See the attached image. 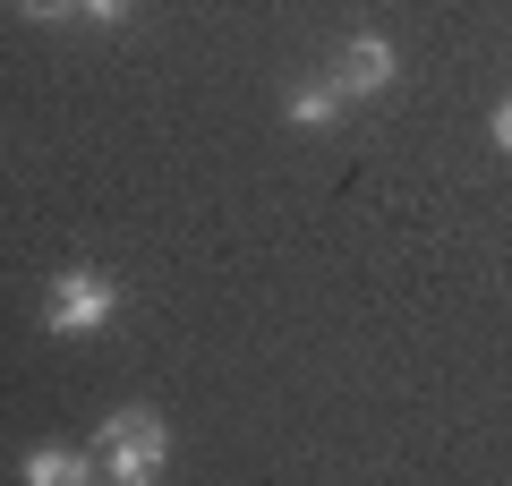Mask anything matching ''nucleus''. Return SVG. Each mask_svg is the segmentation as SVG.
Instances as JSON below:
<instances>
[{
	"mask_svg": "<svg viewBox=\"0 0 512 486\" xmlns=\"http://www.w3.org/2000/svg\"><path fill=\"white\" fill-rule=\"evenodd\" d=\"M128 9H137V0H86L77 18H94V26H128Z\"/></svg>",
	"mask_w": 512,
	"mask_h": 486,
	"instance_id": "0eeeda50",
	"label": "nucleus"
},
{
	"mask_svg": "<svg viewBox=\"0 0 512 486\" xmlns=\"http://www.w3.org/2000/svg\"><path fill=\"white\" fill-rule=\"evenodd\" d=\"M128 290L111 282L103 265H69L52 273V290H43V333H103L111 316H120Z\"/></svg>",
	"mask_w": 512,
	"mask_h": 486,
	"instance_id": "f03ea898",
	"label": "nucleus"
},
{
	"mask_svg": "<svg viewBox=\"0 0 512 486\" xmlns=\"http://www.w3.org/2000/svg\"><path fill=\"white\" fill-rule=\"evenodd\" d=\"M342 111H350L342 77H291V86H282V120L291 128H333Z\"/></svg>",
	"mask_w": 512,
	"mask_h": 486,
	"instance_id": "20e7f679",
	"label": "nucleus"
},
{
	"mask_svg": "<svg viewBox=\"0 0 512 486\" xmlns=\"http://www.w3.org/2000/svg\"><path fill=\"white\" fill-rule=\"evenodd\" d=\"M94 469H103V486H154L171 469V427L163 410H111L103 427H94Z\"/></svg>",
	"mask_w": 512,
	"mask_h": 486,
	"instance_id": "f257e3e1",
	"label": "nucleus"
},
{
	"mask_svg": "<svg viewBox=\"0 0 512 486\" xmlns=\"http://www.w3.org/2000/svg\"><path fill=\"white\" fill-rule=\"evenodd\" d=\"M342 94L350 103H367V94H393V77H402V52H393V43L384 35H342Z\"/></svg>",
	"mask_w": 512,
	"mask_h": 486,
	"instance_id": "7ed1b4c3",
	"label": "nucleus"
},
{
	"mask_svg": "<svg viewBox=\"0 0 512 486\" xmlns=\"http://www.w3.org/2000/svg\"><path fill=\"white\" fill-rule=\"evenodd\" d=\"M495 145H504V154H512V94H504V103H495Z\"/></svg>",
	"mask_w": 512,
	"mask_h": 486,
	"instance_id": "6e6552de",
	"label": "nucleus"
},
{
	"mask_svg": "<svg viewBox=\"0 0 512 486\" xmlns=\"http://www.w3.org/2000/svg\"><path fill=\"white\" fill-rule=\"evenodd\" d=\"M18 9H26V18H35V26H60V18H77L86 0H18Z\"/></svg>",
	"mask_w": 512,
	"mask_h": 486,
	"instance_id": "423d86ee",
	"label": "nucleus"
},
{
	"mask_svg": "<svg viewBox=\"0 0 512 486\" xmlns=\"http://www.w3.org/2000/svg\"><path fill=\"white\" fill-rule=\"evenodd\" d=\"M18 478L26 486H86V478H103V469H94V444L86 452H77V444H43V452L18 461Z\"/></svg>",
	"mask_w": 512,
	"mask_h": 486,
	"instance_id": "39448f33",
	"label": "nucleus"
}]
</instances>
